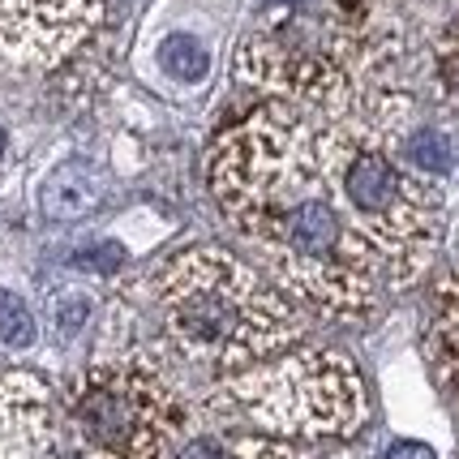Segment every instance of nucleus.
<instances>
[{"label":"nucleus","instance_id":"nucleus-1","mask_svg":"<svg viewBox=\"0 0 459 459\" xmlns=\"http://www.w3.org/2000/svg\"><path fill=\"white\" fill-rule=\"evenodd\" d=\"M357 112L365 108L314 112L262 100L220 129L206 151L223 220L258 254L271 283L335 322L365 318L386 292L378 249L343 185V151Z\"/></svg>","mask_w":459,"mask_h":459},{"label":"nucleus","instance_id":"nucleus-2","mask_svg":"<svg viewBox=\"0 0 459 459\" xmlns=\"http://www.w3.org/2000/svg\"><path fill=\"white\" fill-rule=\"evenodd\" d=\"M129 297L138 300V309L125 314L134 335L117 348L151 352L163 365L177 357L237 374L280 357L305 335L297 305L228 249H185L160 262Z\"/></svg>","mask_w":459,"mask_h":459},{"label":"nucleus","instance_id":"nucleus-3","mask_svg":"<svg viewBox=\"0 0 459 459\" xmlns=\"http://www.w3.org/2000/svg\"><path fill=\"white\" fill-rule=\"evenodd\" d=\"M365 417L357 365L331 348H300L223 374L194 408V425L228 442L237 459H314L318 442L357 434Z\"/></svg>","mask_w":459,"mask_h":459},{"label":"nucleus","instance_id":"nucleus-4","mask_svg":"<svg viewBox=\"0 0 459 459\" xmlns=\"http://www.w3.org/2000/svg\"><path fill=\"white\" fill-rule=\"evenodd\" d=\"M65 417L78 459H172L194 412L160 357L108 348L74 378Z\"/></svg>","mask_w":459,"mask_h":459},{"label":"nucleus","instance_id":"nucleus-5","mask_svg":"<svg viewBox=\"0 0 459 459\" xmlns=\"http://www.w3.org/2000/svg\"><path fill=\"white\" fill-rule=\"evenodd\" d=\"M0 459H60L52 395L30 374L0 378Z\"/></svg>","mask_w":459,"mask_h":459},{"label":"nucleus","instance_id":"nucleus-6","mask_svg":"<svg viewBox=\"0 0 459 459\" xmlns=\"http://www.w3.org/2000/svg\"><path fill=\"white\" fill-rule=\"evenodd\" d=\"M100 202H103V177L82 160L60 163L39 189V206L48 220H86Z\"/></svg>","mask_w":459,"mask_h":459},{"label":"nucleus","instance_id":"nucleus-7","mask_svg":"<svg viewBox=\"0 0 459 459\" xmlns=\"http://www.w3.org/2000/svg\"><path fill=\"white\" fill-rule=\"evenodd\" d=\"M429 357L438 365L442 382L459 395V271H451L434 292L429 314Z\"/></svg>","mask_w":459,"mask_h":459},{"label":"nucleus","instance_id":"nucleus-8","mask_svg":"<svg viewBox=\"0 0 459 459\" xmlns=\"http://www.w3.org/2000/svg\"><path fill=\"white\" fill-rule=\"evenodd\" d=\"M403 155H408V163H412L417 172H425V177H434V180L446 177V172L455 168V146H451V138H446L442 129H434V125L408 129Z\"/></svg>","mask_w":459,"mask_h":459},{"label":"nucleus","instance_id":"nucleus-9","mask_svg":"<svg viewBox=\"0 0 459 459\" xmlns=\"http://www.w3.org/2000/svg\"><path fill=\"white\" fill-rule=\"evenodd\" d=\"M160 65L168 78L194 86V82H202L211 74V52H206L202 39H194V35H168V39L160 43Z\"/></svg>","mask_w":459,"mask_h":459},{"label":"nucleus","instance_id":"nucleus-10","mask_svg":"<svg viewBox=\"0 0 459 459\" xmlns=\"http://www.w3.org/2000/svg\"><path fill=\"white\" fill-rule=\"evenodd\" d=\"M0 343L4 348H30L35 343V314L26 309V300L0 288Z\"/></svg>","mask_w":459,"mask_h":459},{"label":"nucleus","instance_id":"nucleus-11","mask_svg":"<svg viewBox=\"0 0 459 459\" xmlns=\"http://www.w3.org/2000/svg\"><path fill=\"white\" fill-rule=\"evenodd\" d=\"M91 309H95V300L86 297L82 288H65V292L52 297V322H56V331L65 335V340H74L82 326H86Z\"/></svg>","mask_w":459,"mask_h":459},{"label":"nucleus","instance_id":"nucleus-12","mask_svg":"<svg viewBox=\"0 0 459 459\" xmlns=\"http://www.w3.org/2000/svg\"><path fill=\"white\" fill-rule=\"evenodd\" d=\"M172 459H237V455H232V446L220 442L211 429H202V425L189 420V434L180 438V446L172 451Z\"/></svg>","mask_w":459,"mask_h":459},{"label":"nucleus","instance_id":"nucleus-13","mask_svg":"<svg viewBox=\"0 0 459 459\" xmlns=\"http://www.w3.org/2000/svg\"><path fill=\"white\" fill-rule=\"evenodd\" d=\"M74 266L91 271V275H117L120 266H125V249H120L117 240H95V245H86V249L74 254Z\"/></svg>","mask_w":459,"mask_h":459},{"label":"nucleus","instance_id":"nucleus-14","mask_svg":"<svg viewBox=\"0 0 459 459\" xmlns=\"http://www.w3.org/2000/svg\"><path fill=\"white\" fill-rule=\"evenodd\" d=\"M382 459H438V455H434V451H429L425 442L403 438V442H395V446H391V451H386Z\"/></svg>","mask_w":459,"mask_h":459},{"label":"nucleus","instance_id":"nucleus-15","mask_svg":"<svg viewBox=\"0 0 459 459\" xmlns=\"http://www.w3.org/2000/svg\"><path fill=\"white\" fill-rule=\"evenodd\" d=\"M4 146H9V134H4V125H0V160H4Z\"/></svg>","mask_w":459,"mask_h":459}]
</instances>
